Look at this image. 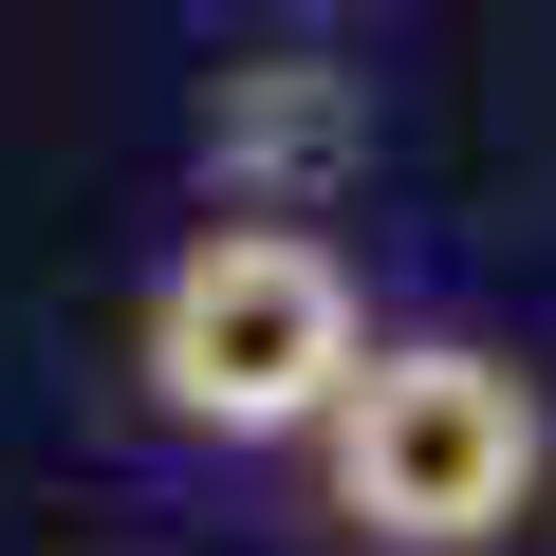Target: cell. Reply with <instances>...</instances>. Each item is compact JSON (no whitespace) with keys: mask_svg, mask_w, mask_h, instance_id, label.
Wrapping results in <instances>:
<instances>
[{"mask_svg":"<svg viewBox=\"0 0 556 556\" xmlns=\"http://www.w3.org/2000/svg\"><path fill=\"white\" fill-rule=\"evenodd\" d=\"M353 353H371V316H353V260L316 223H204L149 278V316H130L149 408L204 427V445H298L353 390Z\"/></svg>","mask_w":556,"mask_h":556,"instance_id":"2","label":"cell"},{"mask_svg":"<svg viewBox=\"0 0 556 556\" xmlns=\"http://www.w3.org/2000/svg\"><path fill=\"white\" fill-rule=\"evenodd\" d=\"M298 445H316V519L371 538V556H482V538H519L538 482H556V408H538V371L482 353V334H371L353 390H334Z\"/></svg>","mask_w":556,"mask_h":556,"instance_id":"1","label":"cell"},{"mask_svg":"<svg viewBox=\"0 0 556 556\" xmlns=\"http://www.w3.org/2000/svg\"><path fill=\"white\" fill-rule=\"evenodd\" d=\"M353 149H371V112H353L334 56H260V75L204 93V186H223V223H316V204L353 186Z\"/></svg>","mask_w":556,"mask_h":556,"instance_id":"3","label":"cell"}]
</instances>
